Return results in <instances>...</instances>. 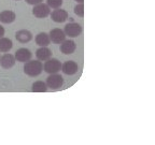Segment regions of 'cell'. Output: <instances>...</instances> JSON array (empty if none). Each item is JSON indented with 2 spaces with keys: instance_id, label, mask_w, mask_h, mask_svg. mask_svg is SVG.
Here are the masks:
<instances>
[{
  "instance_id": "cell-4",
  "label": "cell",
  "mask_w": 155,
  "mask_h": 145,
  "mask_svg": "<svg viewBox=\"0 0 155 145\" xmlns=\"http://www.w3.org/2000/svg\"><path fill=\"white\" fill-rule=\"evenodd\" d=\"M32 14L37 17V18H45L48 15H51V8L48 7V3H39V5H34L32 9Z\"/></svg>"
},
{
  "instance_id": "cell-8",
  "label": "cell",
  "mask_w": 155,
  "mask_h": 145,
  "mask_svg": "<svg viewBox=\"0 0 155 145\" xmlns=\"http://www.w3.org/2000/svg\"><path fill=\"white\" fill-rule=\"evenodd\" d=\"M61 71L67 75H74L79 71V65L73 60H67L61 66Z\"/></svg>"
},
{
  "instance_id": "cell-21",
  "label": "cell",
  "mask_w": 155,
  "mask_h": 145,
  "mask_svg": "<svg viewBox=\"0 0 155 145\" xmlns=\"http://www.w3.org/2000/svg\"><path fill=\"white\" fill-rule=\"evenodd\" d=\"M5 28H3L1 25H0V38H2L3 36H5Z\"/></svg>"
},
{
  "instance_id": "cell-11",
  "label": "cell",
  "mask_w": 155,
  "mask_h": 145,
  "mask_svg": "<svg viewBox=\"0 0 155 145\" xmlns=\"http://www.w3.org/2000/svg\"><path fill=\"white\" fill-rule=\"evenodd\" d=\"M51 18L55 23H64L68 18V12L66 10L58 8V9H55L51 13Z\"/></svg>"
},
{
  "instance_id": "cell-7",
  "label": "cell",
  "mask_w": 155,
  "mask_h": 145,
  "mask_svg": "<svg viewBox=\"0 0 155 145\" xmlns=\"http://www.w3.org/2000/svg\"><path fill=\"white\" fill-rule=\"evenodd\" d=\"M15 63H16V58L12 54H5L0 57V67H2L3 69H11L14 67Z\"/></svg>"
},
{
  "instance_id": "cell-13",
  "label": "cell",
  "mask_w": 155,
  "mask_h": 145,
  "mask_svg": "<svg viewBox=\"0 0 155 145\" xmlns=\"http://www.w3.org/2000/svg\"><path fill=\"white\" fill-rule=\"evenodd\" d=\"M52 55H53V53H52V51L48 46H41V47L38 48L36 51L37 59H39V60L41 61H45L48 59H50L52 57Z\"/></svg>"
},
{
  "instance_id": "cell-22",
  "label": "cell",
  "mask_w": 155,
  "mask_h": 145,
  "mask_svg": "<svg viewBox=\"0 0 155 145\" xmlns=\"http://www.w3.org/2000/svg\"><path fill=\"white\" fill-rule=\"evenodd\" d=\"M75 1H77L78 3H83V2H84V0H75Z\"/></svg>"
},
{
  "instance_id": "cell-23",
  "label": "cell",
  "mask_w": 155,
  "mask_h": 145,
  "mask_svg": "<svg viewBox=\"0 0 155 145\" xmlns=\"http://www.w3.org/2000/svg\"><path fill=\"white\" fill-rule=\"evenodd\" d=\"M16 1H18V0H16Z\"/></svg>"
},
{
  "instance_id": "cell-15",
  "label": "cell",
  "mask_w": 155,
  "mask_h": 145,
  "mask_svg": "<svg viewBox=\"0 0 155 145\" xmlns=\"http://www.w3.org/2000/svg\"><path fill=\"white\" fill-rule=\"evenodd\" d=\"M36 43L39 46H48L51 43V38L50 34H48L46 32H40L36 36Z\"/></svg>"
},
{
  "instance_id": "cell-17",
  "label": "cell",
  "mask_w": 155,
  "mask_h": 145,
  "mask_svg": "<svg viewBox=\"0 0 155 145\" xmlns=\"http://www.w3.org/2000/svg\"><path fill=\"white\" fill-rule=\"evenodd\" d=\"M48 88V85L43 81H36L31 85V90L34 92H45Z\"/></svg>"
},
{
  "instance_id": "cell-3",
  "label": "cell",
  "mask_w": 155,
  "mask_h": 145,
  "mask_svg": "<svg viewBox=\"0 0 155 145\" xmlns=\"http://www.w3.org/2000/svg\"><path fill=\"white\" fill-rule=\"evenodd\" d=\"M45 83L48 88H51V89H59L64 85V77L58 73H53V74L48 75Z\"/></svg>"
},
{
  "instance_id": "cell-10",
  "label": "cell",
  "mask_w": 155,
  "mask_h": 145,
  "mask_svg": "<svg viewBox=\"0 0 155 145\" xmlns=\"http://www.w3.org/2000/svg\"><path fill=\"white\" fill-rule=\"evenodd\" d=\"M61 52L65 55H71L75 52L77 50V44L72 40H65L64 42L61 43V47H59Z\"/></svg>"
},
{
  "instance_id": "cell-6",
  "label": "cell",
  "mask_w": 155,
  "mask_h": 145,
  "mask_svg": "<svg viewBox=\"0 0 155 145\" xmlns=\"http://www.w3.org/2000/svg\"><path fill=\"white\" fill-rule=\"evenodd\" d=\"M50 38H51V42L55 44H61L66 40V34L64 30L59 28H54L50 31Z\"/></svg>"
},
{
  "instance_id": "cell-18",
  "label": "cell",
  "mask_w": 155,
  "mask_h": 145,
  "mask_svg": "<svg viewBox=\"0 0 155 145\" xmlns=\"http://www.w3.org/2000/svg\"><path fill=\"white\" fill-rule=\"evenodd\" d=\"M46 3H48V5L51 8V9L55 10L63 5V0H48Z\"/></svg>"
},
{
  "instance_id": "cell-5",
  "label": "cell",
  "mask_w": 155,
  "mask_h": 145,
  "mask_svg": "<svg viewBox=\"0 0 155 145\" xmlns=\"http://www.w3.org/2000/svg\"><path fill=\"white\" fill-rule=\"evenodd\" d=\"M82 26L78 23H69L65 26V31L66 36L70 37V38H77L82 34Z\"/></svg>"
},
{
  "instance_id": "cell-9",
  "label": "cell",
  "mask_w": 155,
  "mask_h": 145,
  "mask_svg": "<svg viewBox=\"0 0 155 145\" xmlns=\"http://www.w3.org/2000/svg\"><path fill=\"white\" fill-rule=\"evenodd\" d=\"M15 58H16V60L19 61V63H27L31 59L32 57V54L31 52L29 51L28 48H25V47H22V48H18L16 52H15Z\"/></svg>"
},
{
  "instance_id": "cell-2",
  "label": "cell",
  "mask_w": 155,
  "mask_h": 145,
  "mask_svg": "<svg viewBox=\"0 0 155 145\" xmlns=\"http://www.w3.org/2000/svg\"><path fill=\"white\" fill-rule=\"evenodd\" d=\"M61 66L63 63L61 61L56 59V58H50L48 60H45L43 65V70L48 74H53V73H58L61 70Z\"/></svg>"
},
{
  "instance_id": "cell-14",
  "label": "cell",
  "mask_w": 155,
  "mask_h": 145,
  "mask_svg": "<svg viewBox=\"0 0 155 145\" xmlns=\"http://www.w3.org/2000/svg\"><path fill=\"white\" fill-rule=\"evenodd\" d=\"M15 19H16V14L13 11L5 10V11L0 12V22L3 24H11Z\"/></svg>"
},
{
  "instance_id": "cell-16",
  "label": "cell",
  "mask_w": 155,
  "mask_h": 145,
  "mask_svg": "<svg viewBox=\"0 0 155 145\" xmlns=\"http://www.w3.org/2000/svg\"><path fill=\"white\" fill-rule=\"evenodd\" d=\"M13 47V43L11 41V39L9 38H0V52L1 53H8L11 51V48Z\"/></svg>"
},
{
  "instance_id": "cell-20",
  "label": "cell",
  "mask_w": 155,
  "mask_h": 145,
  "mask_svg": "<svg viewBox=\"0 0 155 145\" xmlns=\"http://www.w3.org/2000/svg\"><path fill=\"white\" fill-rule=\"evenodd\" d=\"M25 1L30 5H39V3L43 2V0H25Z\"/></svg>"
},
{
  "instance_id": "cell-19",
  "label": "cell",
  "mask_w": 155,
  "mask_h": 145,
  "mask_svg": "<svg viewBox=\"0 0 155 145\" xmlns=\"http://www.w3.org/2000/svg\"><path fill=\"white\" fill-rule=\"evenodd\" d=\"M74 13L78 15V16L83 17L84 16V5L83 3H79L74 7Z\"/></svg>"
},
{
  "instance_id": "cell-12",
  "label": "cell",
  "mask_w": 155,
  "mask_h": 145,
  "mask_svg": "<svg viewBox=\"0 0 155 145\" xmlns=\"http://www.w3.org/2000/svg\"><path fill=\"white\" fill-rule=\"evenodd\" d=\"M15 38L19 43H28L32 40V34L27 29H21L15 34Z\"/></svg>"
},
{
  "instance_id": "cell-1",
  "label": "cell",
  "mask_w": 155,
  "mask_h": 145,
  "mask_svg": "<svg viewBox=\"0 0 155 145\" xmlns=\"http://www.w3.org/2000/svg\"><path fill=\"white\" fill-rule=\"evenodd\" d=\"M43 71V63H41V60H30L25 63L24 65V72L28 76H38L41 74V72Z\"/></svg>"
}]
</instances>
